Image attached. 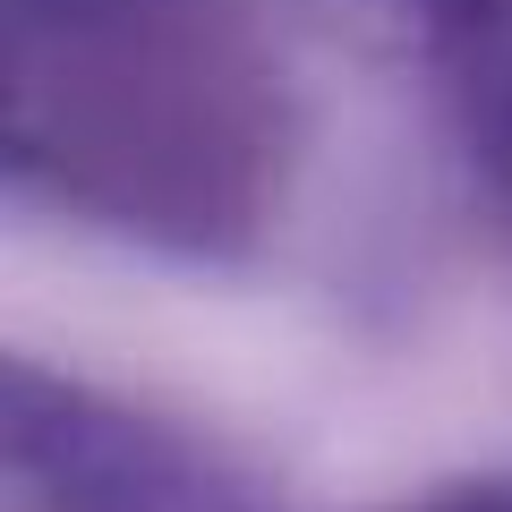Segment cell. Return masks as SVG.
Returning a JSON list of instances; mask_svg holds the SVG:
<instances>
[{
    "label": "cell",
    "mask_w": 512,
    "mask_h": 512,
    "mask_svg": "<svg viewBox=\"0 0 512 512\" xmlns=\"http://www.w3.org/2000/svg\"><path fill=\"white\" fill-rule=\"evenodd\" d=\"M453 512H512L504 495H470V504H453Z\"/></svg>",
    "instance_id": "obj_1"
},
{
    "label": "cell",
    "mask_w": 512,
    "mask_h": 512,
    "mask_svg": "<svg viewBox=\"0 0 512 512\" xmlns=\"http://www.w3.org/2000/svg\"><path fill=\"white\" fill-rule=\"evenodd\" d=\"M504 154H512V120H504Z\"/></svg>",
    "instance_id": "obj_2"
}]
</instances>
